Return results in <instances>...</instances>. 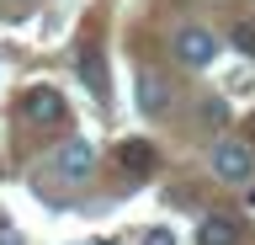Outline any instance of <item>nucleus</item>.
Returning a JSON list of instances; mask_svg holds the SVG:
<instances>
[{"label":"nucleus","mask_w":255,"mask_h":245,"mask_svg":"<svg viewBox=\"0 0 255 245\" xmlns=\"http://www.w3.org/2000/svg\"><path fill=\"white\" fill-rule=\"evenodd\" d=\"M213 171H218V181H250L255 176V155L250 144H239V139H218V149H213Z\"/></svg>","instance_id":"1"},{"label":"nucleus","mask_w":255,"mask_h":245,"mask_svg":"<svg viewBox=\"0 0 255 245\" xmlns=\"http://www.w3.org/2000/svg\"><path fill=\"white\" fill-rule=\"evenodd\" d=\"M21 117L37 123V128H48V123H59V117H64V96L53 91V85H32L27 96H21Z\"/></svg>","instance_id":"3"},{"label":"nucleus","mask_w":255,"mask_h":245,"mask_svg":"<svg viewBox=\"0 0 255 245\" xmlns=\"http://www.w3.org/2000/svg\"><path fill=\"white\" fill-rule=\"evenodd\" d=\"M80 75H85V85H91L96 96H107V75H101V59L96 53H80Z\"/></svg>","instance_id":"8"},{"label":"nucleus","mask_w":255,"mask_h":245,"mask_svg":"<svg viewBox=\"0 0 255 245\" xmlns=\"http://www.w3.org/2000/svg\"><path fill=\"white\" fill-rule=\"evenodd\" d=\"M143 245H175V235H170V229H149V235H143Z\"/></svg>","instance_id":"10"},{"label":"nucleus","mask_w":255,"mask_h":245,"mask_svg":"<svg viewBox=\"0 0 255 245\" xmlns=\"http://www.w3.org/2000/svg\"><path fill=\"white\" fill-rule=\"evenodd\" d=\"M175 59L191 64V69H207L218 59V37L207 32V27H181V32H175Z\"/></svg>","instance_id":"2"},{"label":"nucleus","mask_w":255,"mask_h":245,"mask_svg":"<svg viewBox=\"0 0 255 245\" xmlns=\"http://www.w3.org/2000/svg\"><path fill=\"white\" fill-rule=\"evenodd\" d=\"M117 160H123V171H133V176H143V171H154V149L143 144V139H128V144L117 149Z\"/></svg>","instance_id":"7"},{"label":"nucleus","mask_w":255,"mask_h":245,"mask_svg":"<svg viewBox=\"0 0 255 245\" xmlns=\"http://www.w3.org/2000/svg\"><path fill=\"white\" fill-rule=\"evenodd\" d=\"M197 245H239V224L223 219V213H213V219L197 224Z\"/></svg>","instance_id":"6"},{"label":"nucleus","mask_w":255,"mask_h":245,"mask_svg":"<svg viewBox=\"0 0 255 245\" xmlns=\"http://www.w3.org/2000/svg\"><path fill=\"white\" fill-rule=\"evenodd\" d=\"M0 245H5V240H0Z\"/></svg>","instance_id":"11"},{"label":"nucleus","mask_w":255,"mask_h":245,"mask_svg":"<svg viewBox=\"0 0 255 245\" xmlns=\"http://www.w3.org/2000/svg\"><path fill=\"white\" fill-rule=\"evenodd\" d=\"M138 107L149 117L170 112V85H165V75H154V69H138Z\"/></svg>","instance_id":"5"},{"label":"nucleus","mask_w":255,"mask_h":245,"mask_svg":"<svg viewBox=\"0 0 255 245\" xmlns=\"http://www.w3.org/2000/svg\"><path fill=\"white\" fill-rule=\"evenodd\" d=\"M229 37H234L239 53H250V59H255V21H234V32H229Z\"/></svg>","instance_id":"9"},{"label":"nucleus","mask_w":255,"mask_h":245,"mask_svg":"<svg viewBox=\"0 0 255 245\" xmlns=\"http://www.w3.org/2000/svg\"><path fill=\"white\" fill-rule=\"evenodd\" d=\"M53 171H59L64 181H85L96 171V149L85 144V139H69V144H59V155H53Z\"/></svg>","instance_id":"4"}]
</instances>
